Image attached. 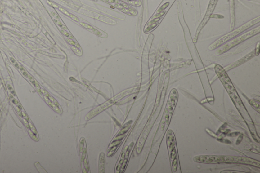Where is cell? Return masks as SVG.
<instances>
[{
  "label": "cell",
  "mask_w": 260,
  "mask_h": 173,
  "mask_svg": "<svg viewBox=\"0 0 260 173\" xmlns=\"http://www.w3.org/2000/svg\"><path fill=\"white\" fill-rule=\"evenodd\" d=\"M194 161L197 162L204 163H239L253 166H260V162L250 158L240 156L201 155L196 156Z\"/></svg>",
  "instance_id": "cell-1"
},
{
  "label": "cell",
  "mask_w": 260,
  "mask_h": 173,
  "mask_svg": "<svg viewBox=\"0 0 260 173\" xmlns=\"http://www.w3.org/2000/svg\"><path fill=\"white\" fill-rule=\"evenodd\" d=\"M260 21V17L254 18L253 20H251L249 22H246V24L241 25V27H239L235 30H232L231 32L229 33L226 35H224L220 39H217L215 42H213L209 46L208 49L210 50H213L217 49L219 46H221L222 45L228 41L231 40L234 38L237 35H239L240 33L243 32L244 31H246L249 29V28L253 27L256 24H258Z\"/></svg>",
  "instance_id": "cell-2"
},
{
  "label": "cell",
  "mask_w": 260,
  "mask_h": 173,
  "mask_svg": "<svg viewBox=\"0 0 260 173\" xmlns=\"http://www.w3.org/2000/svg\"><path fill=\"white\" fill-rule=\"evenodd\" d=\"M215 71L233 102H236L237 103H240V104L241 100L235 87H234L231 80L226 74L225 70L219 64H216Z\"/></svg>",
  "instance_id": "cell-3"
},
{
  "label": "cell",
  "mask_w": 260,
  "mask_h": 173,
  "mask_svg": "<svg viewBox=\"0 0 260 173\" xmlns=\"http://www.w3.org/2000/svg\"><path fill=\"white\" fill-rule=\"evenodd\" d=\"M260 32V27L258 26L257 28H255L253 29H251L250 31H248L247 32L245 33L241 36H239L237 38L233 39L229 42L226 43L224 44L223 46H221L218 50H217L216 53L217 55H222V53H225L226 52L228 51V50L234 47V46H237V45L241 43V42H244V41L248 40L252 37L254 36L255 35L259 34Z\"/></svg>",
  "instance_id": "cell-4"
},
{
  "label": "cell",
  "mask_w": 260,
  "mask_h": 173,
  "mask_svg": "<svg viewBox=\"0 0 260 173\" xmlns=\"http://www.w3.org/2000/svg\"><path fill=\"white\" fill-rule=\"evenodd\" d=\"M133 89H131V90H129V91H123V92H122V93L119 94V95H118L117 96H115L114 98L109 100L108 102L103 104V105H101L99 107H98L96 108V109H94V110L90 112V113H89V114L87 116V117H88L87 119H90L91 118H92V117L95 116L96 115L98 114V113L101 112L103 110H104L105 109H106L107 108L109 107V106H110L111 105H112L114 103V102H116V100H119V99H120L121 98H122V97H123L124 95H126L131 93L132 92V91H133Z\"/></svg>",
  "instance_id": "cell-5"
},
{
  "label": "cell",
  "mask_w": 260,
  "mask_h": 173,
  "mask_svg": "<svg viewBox=\"0 0 260 173\" xmlns=\"http://www.w3.org/2000/svg\"><path fill=\"white\" fill-rule=\"evenodd\" d=\"M255 55V52H254V50L253 51L251 52L250 53H249L248 55L245 56L244 57H242V59L240 60H237L235 63H233L232 64H230L228 67H226L224 69L225 70H229L231 69L234 68L235 67H238L239 65L243 64V63H245L246 61L249 60L250 59H252L253 57H254Z\"/></svg>",
  "instance_id": "cell-6"
},
{
  "label": "cell",
  "mask_w": 260,
  "mask_h": 173,
  "mask_svg": "<svg viewBox=\"0 0 260 173\" xmlns=\"http://www.w3.org/2000/svg\"><path fill=\"white\" fill-rule=\"evenodd\" d=\"M99 159V172H104L105 170V155L104 154H101Z\"/></svg>",
  "instance_id": "cell-7"
},
{
  "label": "cell",
  "mask_w": 260,
  "mask_h": 173,
  "mask_svg": "<svg viewBox=\"0 0 260 173\" xmlns=\"http://www.w3.org/2000/svg\"><path fill=\"white\" fill-rule=\"evenodd\" d=\"M249 103L250 104V105H252V106L254 108V109H256V110H257L258 111L260 112V103H259V102L257 101V100H250Z\"/></svg>",
  "instance_id": "cell-8"
},
{
  "label": "cell",
  "mask_w": 260,
  "mask_h": 173,
  "mask_svg": "<svg viewBox=\"0 0 260 173\" xmlns=\"http://www.w3.org/2000/svg\"><path fill=\"white\" fill-rule=\"evenodd\" d=\"M29 81L32 83L33 85H34V86L35 87H36L37 89L39 90V89H40V88L39 85L38 84V83L36 81H35V80L34 79V78H33L32 76H29Z\"/></svg>",
  "instance_id": "cell-9"
},
{
  "label": "cell",
  "mask_w": 260,
  "mask_h": 173,
  "mask_svg": "<svg viewBox=\"0 0 260 173\" xmlns=\"http://www.w3.org/2000/svg\"><path fill=\"white\" fill-rule=\"evenodd\" d=\"M20 72H21V73H22V74H23L25 77H26V78H29L28 74L25 69L23 67H20Z\"/></svg>",
  "instance_id": "cell-10"
},
{
  "label": "cell",
  "mask_w": 260,
  "mask_h": 173,
  "mask_svg": "<svg viewBox=\"0 0 260 173\" xmlns=\"http://www.w3.org/2000/svg\"><path fill=\"white\" fill-rule=\"evenodd\" d=\"M260 42L258 43L257 45L256 46V50H254V52H255V55L258 56L259 55V53H260Z\"/></svg>",
  "instance_id": "cell-11"
},
{
  "label": "cell",
  "mask_w": 260,
  "mask_h": 173,
  "mask_svg": "<svg viewBox=\"0 0 260 173\" xmlns=\"http://www.w3.org/2000/svg\"><path fill=\"white\" fill-rule=\"evenodd\" d=\"M61 32H62V33H64V34L65 35H66V36L67 37H68V38H70V39H73V37L71 35H70V34H69V33H67L66 32H65V31H63V30H62V31H61Z\"/></svg>",
  "instance_id": "cell-12"
},
{
  "label": "cell",
  "mask_w": 260,
  "mask_h": 173,
  "mask_svg": "<svg viewBox=\"0 0 260 173\" xmlns=\"http://www.w3.org/2000/svg\"><path fill=\"white\" fill-rule=\"evenodd\" d=\"M80 24H81V25H83V26L85 27V28H87V29H92V27L91 26V25L84 24V23H83V22H81Z\"/></svg>",
  "instance_id": "cell-13"
},
{
  "label": "cell",
  "mask_w": 260,
  "mask_h": 173,
  "mask_svg": "<svg viewBox=\"0 0 260 173\" xmlns=\"http://www.w3.org/2000/svg\"><path fill=\"white\" fill-rule=\"evenodd\" d=\"M10 60H11V61L12 63L13 64H14V66H16V67H17V68H18V64H17V63H16V60H14V59H13V58H12V57H11V58H10Z\"/></svg>",
  "instance_id": "cell-14"
},
{
  "label": "cell",
  "mask_w": 260,
  "mask_h": 173,
  "mask_svg": "<svg viewBox=\"0 0 260 173\" xmlns=\"http://www.w3.org/2000/svg\"><path fill=\"white\" fill-rule=\"evenodd\" d=\"M59 9H60V10L62 11V12H63L64 13H65V14H66V15H67L68 16H70V13H69L68 12H67V11H66V10H64V9L61 8H60Z\"/></svg>",
  "instance_id": "cell-15"
},
{
  "label": "cell",
  "mask_w": 260,
  "mask_h": 173,
  "mask_svg": "<svg viewBox=\"0 0 260 173\" xmlns=\"http://www.w3.org/2000/svg\"><path fill=\"white\" fill-rule=\"evenodd\" d=\"M70 16L71 17L73 20H75V21H79V20H78V18L76 17L75 16H73L72 14H70Z\"/></svg>",
  "instance_id": "cell-16"
},
{
  "label": "cell",
  "mask_w": 260,
  "mask_h": 173,
  "mask_svg": "<svg viewBox=\"0 0 260 173\" xmlns=\"http://www.w3.org/2000/svg\"><path fill=\"white\" fill-rule=\"evenodd\" d=\"M51 13H52V16H53V17H55V18H56V19H59V16H57L56 13L53 12H52Z\"/></svg>",
  "instance_id": "cell-17"
},
{
  "label": "cell",
  "mask_w": 260,
  "mask_h": 173,
  "mask_svg": "<svg viewBox=\"0 0 260 173\" xmlns=\"http://www.w3.org/2000/svg\"><path fill=\"white\" fill-rule=\"evenodd\" d=\"M67 41L69 42V43H70L72 45H76L75 42H74L73 41L71 40V39H67Z\"/></svg>",
  "instance_id": "cell-18"
},
{
  "label": "cell",
  "mask_w": 260,
  "mask_h": 173,
  "mask_svg": "<svg viewBox=\"0 0 260 173\" xmlns=\"http://www.w3.org/2000/svg\"><path fill=\"white\" fill-rule=\"evenodd\" d=\"M107 2H109V3H114L116 2L117 1L116 0H106Z\"/></svg>",
  "instance_id": "cell-19"
}]
</instances>
